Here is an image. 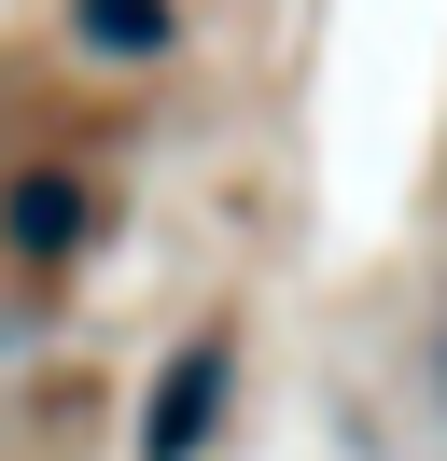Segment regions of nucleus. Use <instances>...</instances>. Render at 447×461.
Segmentation results:
<instances>
[{"label": "nucleus", "instance_id": "nucleus-1", "mask_svg": "<svg viewBox=\"0 0 447 461\" xmlns=\"http://www.w3.org/2000/svg\"><path fill=\"white\" fill-rule=\"evenodd\" d=\"M224 377H238V364H224V336H196L182 364L154 377V420H140V461H196V447H210V420H224Z\"/></svg>", "mask_w": 447, "mask_h": 461}, {"label": "nucleus", "instance_id": "nucleus-3", "mask_svg": "<svg viewBox=\"0 0 447 461\" xmlns=\"http://www.w3.org/2000/svg\"><path fill=\"white\" fill-rule=\"evenodd\" d=\"M70 29L98 42V57H168L182 14H168V0H70Z\"/></svg>", "mask_w": 447, "mask_h": 461}, {"label": "nucleus", "instance_id": "nucleus-2", "mask_svg": "<svg viewBox=\"0 0 447 461\" xmlns=\"http://www.w3.org/2000/svg\"><path fill=\"white\" fill-rule=\"evenodd\" d=\"M84 224H98V196H84V168H28L14 196H0V238H14L28 266H56V252H70Z\"/></svg>", "mask_w": 447, "mask_h": 461}]
</instances>
